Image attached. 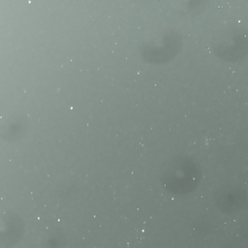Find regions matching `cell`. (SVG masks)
<instances>
[{"instance_id": "6da1fadb", "label": "cell", "mask_w": 248, "mask_h": 248, "mask_svg": "<svg viewBox=\"0 0 248 248\" xmlns=\"http://www.w3.org/2000/svg\"><path fill=\"white\" fill-rule=\"evenodd\" d=\"M214 53L227 61L236 62L248 55V33L232 29L220 36L212 46Z\"/></svg>"}, {"instance_id": "7a4b0ae2", "label": "cell", "mask_w": 248, "mask_h": 248, "mask_svg": "<svg viewBox=\"0 0 248 248\" xmlns=\"http://www.w3.org/2000/svg\"><path fill=\"white\" fill-rule=\"evenodd\" d=\"M201 170L198 164L190 157L180 156L171 161L168 169V179L171 187L182 193L191 191L198 184Z\"/></svg>"}]
</instances>
